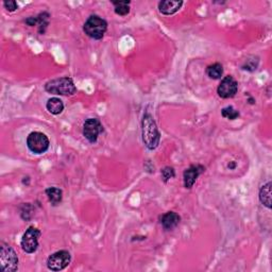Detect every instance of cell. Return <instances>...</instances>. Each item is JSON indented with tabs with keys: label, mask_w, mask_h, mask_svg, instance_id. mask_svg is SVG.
<instances>
[{
	"label": "cell",
	"mask_w": 272,
	"mask_h": 272,
	"mask_svg": "<svg viewBox=\"0 0 272 272\" xmlns=\"http://www.w3.org/2000/svg\"><path fill=\"white\" fill-rule=\"evenodd\" d=\"M141 132H142V141L146 145L149 150L155 149L160 144L161 135L157 127L155 125V121L150 113L146 112L144 114L141 121Z\"/></svg>",
	"instance_id": "cell-1"
},
{
	"label": "cell",
	"mask_w": 272,
	"mask_h": 272,
	"mask_svg": "<svg viewBox=\"0 0 272 272\" xmlns=\"http://www.w3.org/2000/svg\"><path fill=\"white\" fill-rule=\"evenodd\" d=\"M45 91L53 95L73 96L76 94L77 88L73 79L69 77H63L47 82L45 85Z\"/></svg>",
	"instance_id": "cell-2"
},
{
	"label": "cell",
	"mask_w": 272,
	"mask_h": 272,
	"mask_svg": "<svg viewBox=\"0 0 272 272\" xmlns=\"http://www.w3.org/2000/svg\"><path fill=\"white\" fill-rule=\"evenodd\" d=\"M18 269V257L13 248L8 243H0V270L15 272Z\"/></svg>",
	"instance_id": "cell-3"
},
{
	"label": "cell",
	"mask_w": 272,
	"mask_h": 272,
	"mask_svg": "<svg viewBox=\"0 0 272 272\" xmlns=\"http://www.w3.org/2000/svg\"><path fill=\"white\" fill-rule=\"evenodd\" d=\"M107 30V23L98 15H91L85 21L83 31L89 38L94 40H101Z\"/></svg>",
	"instance_id": "cell-4"
},
{
	"label": "cell",
	"mask_w": 272,
	"mask_h": 272,
	"mask_svg": "<svg viewBox=\"0 0 272 272\" xmlns=\"http://www.w3.org/2000/svg\"><path fill=\"white\" fill-rule=\"evenodd\" d=\"M49 139L42 132H32L27 137V146L31 152L35 154H43L49 149Z\"/></svg>",
	"instance_id": "cell-5"
},
{
	"label": "cell",
	"mask_w": 272,
	"mask_h": 272,
	"mask_svg": "<svg viewBox=\"0 0 272 272\" xmlns=\"http://www.w3.org/2000/svg\"><path fill=\"white\" fill-rule=\"evenodd\" d=\"M41 231L34 227H30L24 233L23 238H21L20 241V246L26 253L31 254L37 251L39 248V239L41 237Z\"/></svg>",
	"instance_id": "cell-6"
},
{
	"label": "cell",
	"mask_w": 272,
	"mask_h": 272,
	"mask_svg": "<svg viewBox=\"0 0 272 272\" xmlns=\"http://www.w3.org/2000/svg\"><path fill=\"white\" fill-rule=\"evenodd\" d=\"M71 256L66 250H62L50 255L47 260V267L51 271H61L70 264Z\"/></svg>",
	"instance_id": "cell-7"
},
{
	"label": "cell",
	"mask_w": 272,
	"mask_h": 272,
	"mask_svg": "<svg viewBox=\"0 0 272 272\" xmlns=\"http://www.w3.org/2000/svg\"><path fill=\"white\" fill-rule=\"evenodd\" d=\"M103 132V126L97 118H89L83 125V135L91 144L97 141L98 136Z\"/></svg>",
	"instance_id": "cell-8"
},
{
	"label": "cell",
	"mask_w": 272,
	"mask_h": 272,
	"mask_svg": "<svg viewBox=\"0 0 272 272\" xmlns=\"http://www.w3.org/2000/svg\"><path fill=\"white\" fill-rule=\"evenodd\" d=\"M238 91V83L232 76H227L221 80L219 87L217 89V92L219 97L224 99H228L234 97L237 94Z\"/></svg>",
	"instance_id": "cell-9"
},
{
	"label": "cell",
	"mask_w": 272,
	"mask_h": 272,
	"mask_svg": "<svg viewBox=\"0 0 272 272\" xmlns=\"http://www.w3.org/2000/svg\"><path fill=\"white\" fill-rule=\"evenodd\" d=\"M205 168L202 165H191L184 171V186L185 188L190 189L196 183L199 176L203 174Z\"/></svg>",
	"instance_id": "cell-10"
},
{
	"label": "cell",
	"mask_w": 272,
	"mask_h": 272,
	"mask_svg": "<svg viewBox=\"0 0 272 272\" xmlns=\"http://www.w3.org/2000/svg\"><path fill=\"white\" fill-rule=\"evenodd\" d=\"M160 220H161V225L163 226L164 228H165V230L171 231L174 230L175 227H177L179 224H180L181 217L175 212H168L166 214H164Z\"/></svg>",
	"instance_id": "cell-11"
},
{
	"label": "cell",
	"mask_w": 272,
	"mask_h": 272,
	"mask_svg": "<svg viewBox=\"0 0 272 272\" xmlns=\"http://www.w3.org/2000/svg\"><path fill=\"white\" fill-rule=\"evenodd\" d=\"M183 1H174V0H164L159 3V11L164 15H173L182 8Z\"/></svg>",
	"instance_id": "cell-12"
},
{
	"label": "cell",
	"mask_w": 272,
	"mask_h": 272,
	"mask_svg": "<svg viewBox=\"0 0 272 272\" xmlns=\"http://www.w3.org/2000/svg\"><path fill=\"white\" fill-rule=\"evenodd\" d=\"M46 107L48 112L51 113L52 115H59V114H61L64 110V103L60 98L53 97L48 100Z\"/></svg>",
	"instance_id": "cell-13"
},
{
	"label": "cell",
	"mask_w": 272,
	"mask_h": 272,
	"mask_svg": "<svg viewBox=\"0 0 272 272\" xmlns=\"http://www.w3.org/2000/svg\"><path fill=\"white\" fill-rule=\"evenodd\" d=\"M260 201L267 209H271V182L266 183L261 188Z\"/></svg>",
	"instance_id": "cell-14"
},
{
	"label": "cell",
	"mask_w": 272,
	"mask_h": 272,
	"mask_svg": "<svg viewBox=\"0 0 272 272\" xmlns=\"http://www.w3.org/2000/svg\"><path fill=\"white\" fill-rule=\"evenodd\" d=\"M46 195L49 199L50 203H51L53 206L59 205L62 202L63 199V191L62 189L58 187H49L46 189Z\"/></svg>",
	"instance_id": "cell-15"
},
{
	"label": "cell",
	"mask_w": 272,
	"mask_h": 272,
	"mask_svg": "<svg viewBox=\"0 0 272 272\" xmlns=\"http://www.w3.org/2000/svg\"><path fill=\"white\" fill-rule=\"evenodd\" d=\"M206 75L214 80H218L224 75V67L219 63H215L206 68Z\"/></svg>",
	"instance_id": "cell-16"
},
{
	"label": "cell",
	"mask_w": 272,
	"mask_h": 272,
	"mask_svg": "<svg viewBox=\"0 0 272 272\" xmlns=\"http://www.w3.org/2000/svg\"><path fill=\"white\" fill-rule=\"evenodd\" d=\"M113 5L115 6V13L119 16H126L130 12V1H113Z\"/></svg>",
	"instance_id": "cell-17"
},
{
	"label": "cell",
	"mask_w": 272,
	"mask_h": 272,
	"mask_svg": "<svg viewBox=\"0 0 272 272\" xmlns=\"http://www.w3.org/2000/svg\"><path fill=\"white\" fill-rule=\"evenodd\" d=\"M221 114H223V116L225 118L230 119V120H234V119L239 117V112L237 110H235L233 106L225 107V109H223V112H221Z\"/></svg>",
	"instance_id": "cell-18"
},
{
	"label": "cell",
	"mask_w": 272,
	"mask_h": 272,
	"mask_svg": "<svg viewBox=\"0 0 272 272\" xmlns=\"http://www.w3.org/2000/svg\"><path fill=\"white\" fill-rule=\"evenodd\" d=\"M162 178L164 182H168L170 179L175 178L176 174H175V169L173 167H165L162 170Z\"/></svg>",
	"instance_id": "cell-19"
},
{
	"label": "cell",
	"mask_w": 272,
	"mask_h": 272,
	"mask_svg": "<svg viewBox=\"0 0 272 272\" xmlns=\"http://www.w3.org/2000/svg\"><path fill=\"white\" fill-rule=\"evenodd\" d=\"M3 5H4V8L8 10L9 12H14V11H16L18 9L17 2L14 1V0H6V1L3 2Z\"/></svg>",
	"instance_id": "cell-20"
}]
</instances>
